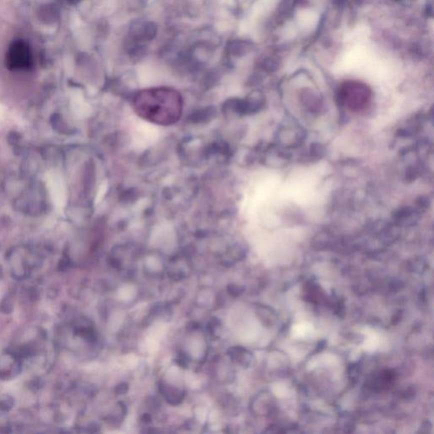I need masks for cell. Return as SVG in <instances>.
<instances>
[{
  "mask_svg": "<svg viewBox=\"0 0 434 434\" xmlns=\"http://www.w3.org/2000/svg\"><path fill=\"white\" fill-rule=\"evenodd\" d=\"M134 110L144 120L156 125L170 126L178 122L184 102L178 92L170 88H152L134 98Z\"/></svg>",
  "mask_w": 434,
  "mask_h": 434,
  "instance_id": "cell-1",
  "label": "cell"
},
{
  "mask_svg": "<svg viewBox=\"0 0 434 434\" xmlns=\"http://www.w3.org/2000/svg\"><path fill=\"white\" fill-rule=\"evenodd\" d=\"M6 64L12 70L28 69L32 64L30 47L23 40L12 42L6 54Z\"/></svg>",
  "mask_w": 434,
  "mask_h": 434,
  "instance_id": "cell-2",
  "label": "cell"
},
{
  "mask_svg": "<svg viewBox=\"0 0 434 434\" xmlns=\"http://www.w3.org/2000/svg\"><path fill=\"white\" fill-rule=\"evenodd\" d=\"M369 100V92L360 86H347L340 94V102L354 112H360L366 108Z\"/></svg>",
  "mask_w": 434,
  "mask_h": 434,
  "instance_id": "cell-3",
  "label": "cell"
},
{
  "mask_svg": "<svg viewBox=\"0 0 434 434\" xmlns=\"http://www.w3.org/2000/svg\"><path fill=\"white\" fill-rule=\"evenodd\" d=\"M228 354L234 362L244 366H247L251 362V354L246 348L242 347H234L229 348Z\"/></svg>",
  "mask_w": 434,
  "mask_h": 434,
  "instance_id": "cell-4",
  "label": "cell"
},
{
  "mask_svg": "<svg viewBox=\"0 0 434 434\" xmlns=\"http://www.w3.org/2000/svg\"><path fill=\"white\" fill-rule=\"evenodd\" d=\"M14 400L10 396H3L0 398V409L3 410H8L13 406Z\"/></svg>",
  "mask_w": 434,
  "mask_h": 434,
  "instance_id": "cell-5",
  "label": "cell"
},
{
  "mask_svg": "<svg viewBox=\"0 0 434 434\" xmlns=\"http://www.w3.org/2000/svg\"><path fill=\"white\" fill-rule=\"evenodd\" d=\"M0 307H1L2 312H4V313H10L12 309H13L12 298H8V297L4 298Z\"/></svg>",
  "mask_w": 434,
  "mask_h": 434,
  "instance_id": "cell-6",
  "label": "cell"
},
{
  "mask_svg": "<svg viewBox=\"0 0 434 434\" xmlns=\"http://www.w3.org/2000/svg\"><path fill=\"white\" fill-rule=\"evenodd\" d=\"M228 290L229 294H231L234 297H236V296H238V295L242 294L244 288L241 287V286L236 285V284H232V285H229Z\"/></svg>",
  "mask_w": 434,
  "mask_h": 434,
  "instance_id": "cell-7",
  "label": "cell"
},
{
  "mask_svg": "<svg viewBox=\"0 0 434 434\" xmlns=\"http://www.w3.org/2000/svg\"><path fill=\"white\" fill-rule=\"evenodd\" d=\"M348 376L351 379V381H356V379L359 376V368L356 364H351L348 368Z\"/></svg>",
  "mask_w": 434,
  "mask_h": 434,
  "instance_id": "cell-8",
  "label": "cell"
},
{
  "mask_svg": "<svg viewBox=\"0 0 434 434\" xmlns=\"http://www.w3.org/2000/svg\"><path fill=\"white\" fill-rule=\"evenodd\" d=\"M128 384H120V386H118L117 387V390H118V392H120V394H124V392H126V390H128Z\"/></svg>",
  "mask_w": 434,
  "mask_h": 434,
  "instance_id": "cell-9",
  "label": "cell"
}]
</instances>
